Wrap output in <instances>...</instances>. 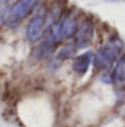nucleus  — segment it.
<instances>
[{"instance_id":"423d86ee","label":"nucleus","mask_w":125,"mask_h":127,"mask_svg":"<svg viewBox=\"0 0 125 127\" xmlns=\"http://www.w3.org/2000/svg\"><path fill=\"white\" fill-rule=\"evenodd\" d=\"M110 83L116 87L125 86V55H122L119 61L115 64L112 74H110Z\"/></svg>"},{"instance_id":"20e7f679","label":"nucleus","mask_w":125,"mask_h":127,"mask_svg":"<svg viewBox=\"0 0 125 127\" xmlns=\"http://www.w3.org/2000/svg\"><path fill=\"white\" fill-rule=\"evenodd\" d=\"M46 25H47V10L43 9L30 19V22L27 25V30H25L27 40L30 43L40 41V38H43V35L46 32Z\"/></svg>"},{"instance_id":"6e6552de","label":"nucleus","mask_w":125,"mask_h":127,"mask_svg":"<svg viewBox=\"0 0 125 127\" xmlns=\"http://www.w3.org/2000/svg\"><path fill=\"white\" fill-rule=\"evenodd\" d=\"M75 52H77V46H75L74 43H68V44L62 46V47L58 50L55 59H56L58 64H61V62H63V61H66V59L74 58V56H75Z\"/></svg>"},{"instance_id":"1a4fd4ad","label":"nucleus","mask_w":125,"mask_h":127,"mask_svg":"<svg viewBox=\"0 0 125 127\" xmlns=\"http://www.w3.org/2000/svg\"><path fill=\"white\" fill-rule=\"evenodd\" d=\"M12 6H13L12 0H0V27L6 25V21H7Z\"/></svg>"},{"instance_id":"f03ea898","label":"nucleus","mask_w":125,"mask_h":127,"mask_svg":"<svg viewBox=\"0 0 125 127\" xmlns=\"http://www.w3.org/2000/svg\"><path fill=\"white\" fill-rule=\"evenodd\" d=\"M38 0H16L9 12L7 21H6V27L9 28H15L18 27L37 6Z\"/></svg>"},{"instance_id":"7ed1b4c3","label":"nucleus","mask_w":125,"mask_h":127,"mask_svg":"<svg viewBox=\"0 0 125 127\" xmlns=\"http://www.w3.org/2000/svg\"><path fill=\"white\" fill-rule=\"evenodd\" d=\"M80 21H78V13L77 10H68L61 15L59 21L56 22V30H58V37L61 41L69 40L75 37V32L78 30Z\"/></svg>"},{"instance_id":"f257e3e1","label":"nucleus","mask_w":125,"mask_h":127,"mask_svg":"<svg viewBox=\"0 0 125 127\" xmlns=\"http://www.w3.org/2000/svg\"><path fill=\"white\" fill-rule=\"evenodd\" d=\"M124 53V43L118 37H110L106 40L94 53L93 65L96 69H106L110 65L116 64Z\"/></svg>"},{"instance_id":"39448f33","label":"nucleus","mask_w":125,"mask_h":127,"mask_svg":"<svg viewBox=\"0 0 125 127\" xmlns=\"http://www.w3.org/2000/svg\"><path fill=\"white\" fill-rule=\"evenodd\" d=\"M94 38V24L91 18H84L83 21H80L78 30L75 32V40L74 44L77 46V49H87Z\"/></svg>"},{"instance_id":"0eeeda50","label":"nucleus","mask_w":125,"mask_h":127,"mask_svg":"<svg viewBox=\"0 0 125 127\" xmlns=\"http://www.w3.org/2000/svg\"><path fill=\"white\" fill-rule=\"evenodd\" d=\"M93 56L94 55L91 52H84V53L75 56V58H74V62H72V69H74L77 74H80V75L85 74V72L88 71L90 64L93 62Z\"/></svg>"}]
</instances>
